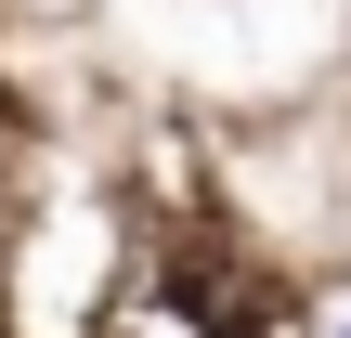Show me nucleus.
<instances>
[{"mask_svg": "<svg viewBox=\"0 0 351 338\" xmlns=\"http://www.w3.org/2000/svg\"><path fill=\"white\" fill-rule=\"evenodd\" d=\"M326 338H351V313H339V326H326Z\"/></svg>", "mask_w": 351, "mask_h": 338, "instance_id": "1", "label": "nucleus"}]
</instances>
